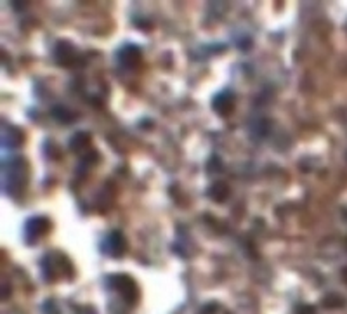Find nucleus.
Returning <instances> with one entry per match:
<instances>
[{"mask_svg": "<svg viewBox=\"0 0 347 314\" xmlns=\"http://www.w3.org/2000/svg\"><path fill=\"white\" fill-rule=\"evenodd\" d=\"M26 182V167L21 158H12L4 167V191L9 194L17 193Z\"/></svg>", "mask_w": 347, "mask_h": 314, "instance_id": "obj_1", "label": "nucleus"}, {"mask_svg": "<svg viewBox=\"0 0 347 314\" xmlns=\"http://www.w3.org/2000/svg\"><path fill=\"white\" fill-rule=\"evenodd\" d=\"M51 224H49V219L45 217H33L26 222L24 226V234L28 238V242H33V240H38L40 236H44L45 233L49 231Z\"/></svg>", "mask_w": 347, "mask_h": 314, "instance_id": "obj_2", "label": "nucleus"}, {"mask_svg": "<svg viewBox=\"0 0 347 314\" xmlns=\"http://www.w3.org/2000/svg\"><path fill=\"white\" fill-rule=\"evenodd\" d=\"M141 61V49L134 44H127L118 51V63L125 68H134Z\"/></svg>", "mask_w": 347, "mask_h": 314, "instance_id": "obj_3", "label": "nucleus"}, {"mask_svg": "<svg viewBox=\"0 0 347 314\" xmlns=\"http://www.w3.org/2000/svg\"><path fill=\"white\" fill-rule=\"evenodd\" d=\"M125 248H127V242L120 231H111V233L106 236V240H104L106 254H111V255H115V257H118V255H121L123 252H125Z\"/></svg>", "mask_w": 347, "mask_h": 314, "instance_id": "obj_4", "label": "nucleus"}, {"mask_svg": "<svg viewBox=\"0 0 347 314\" xmlns=\"http://www.w3.org/2000/svg\"><path fill=\"white\" fill-rule=\"evenodd\" d=\"M212 106L214 109L219 113V115H229L234 108V97H233V92L231 90H222L219 92L217 96L214 97V101H212Z\"/></svg>", "mask_w": 347, "mask_h": 314, "instance_id": "obj_5", "label": "nucleus"}, {"mask_svg": "<svg viewBox=\"0 0 347 314\" xmlns=\"http://www.w3.org/2000/svg\"><path fill=\"white\" fill-rule=\"evenodd\" d=\"M54 56H56L57 63L59 65H65V66H69L73 65V61H75V47L69 44L68 40H61L59 44L56 45V51H54Z\"/></svg>", "mask_w": 347, "mask_h": 314, "instance_id": "obj_6", "label": "nucleus"}, {"mask_svg": "<svg viewBox=\"0 0 347 314\" xmlns=\"http://www.w3.org/2000/svg\"><path fill=\"white\" fill-rule=\"evenodd\" d=\"M2 144L7 146V148H16L23 142V132L12 125H4L2 127Z\"/></svg>", "mask_w": 347, "mask_h": 314, "instance_id": "obj_7", "label": "nucleus"}, {"mask_svg": "<svg viewBox=\"0 0 347 314\" xmlns=\"http://www.w3.org/2000/svg\"><path fill=\"white\" fill-rule=\"evenodd\" d=\"M208 194L215 202H224L227 198V194H229V188H227L226 182H214V184L210 186Z\"/></svg>", "mask_w": 347, "mask_h": 314, "instance_id": "obj_8", "label": "nucleus"}, {"mask_svg": "<svg viewBox=\"0 0 347 314\" xmlns=\"http://www.w3.org/2000/svg\"><path fill=\"white\" fill-rule=\"evenodd\" d=\"M89 139L90 136L87 132H77L75 136L71 137V141H69V148L73 149V151H80V149H84L85 146L89 144Z\"/></svg>", "mask_w": 347, "mask_h": 314, "instance_id": "obj_9", "label": "nucleus"}, {"mask_svg": "<svg viewBox=\"0 0 347 314\" xmlns=\"http://www.w3.org/2000/svg\"><path fill=\"white\" fill-rule=\"evenodd\" d=\"M52 117L56 118V120H59V122H65V123H68V122H71L73 118V113H69L68 109L65 108V106H54L52 108Z\"/></svg>", "mask_w": 347, "mask_h": 314, "instance_id": "obj_10", "label": "nucleus"}]
</instances>
